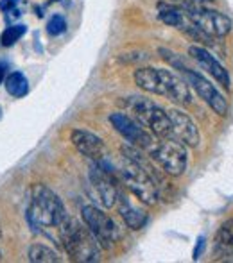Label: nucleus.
Instances as JSON below:
<instances>
[{"mask_svg":"<svg viewBox=\"0 0 233 263\" xmlns=\"http://www.w3.org/2000/svg\"><path fill=\"white\" fill-rule=\"evenodd\" d=\"M167 115H169V120H171V135H172V140L176 142L183 143L185 147H190V149H195L199 145V129L195 125V122L188 117L185 111L181 109H167Z\"/></svg>","mask_w":233,"mask_h":263,"instance_id":"obj_12","label":"nucleus"},{"mask_svg":"<svg viewBox=\"0 0 233 263\" xmlns=\"http://www.w3.org/2000/svg\"><path fill=\"white\" fill-rule=\"evenodd\" d=\"M6 90L13 97L22 99L29 93V81L22 72H13L6 77Z\"/></svg>","mask_w":233,"mask_h":263,"instance_id":"obj_17","label":"nucleus"},{"mask_svg":"<svg viewBox=\"0 0 233 263\" xmlns=\"http://www.w3.org/2000/svg\"><path fill=\"white\" fill-rule=\"evenodd\" d=\"M124 106L129 111V117H133L138 124H142L156 138H172L167 109L158 106L154 101L131 95L124 101Z\"/></svg>","mask_w":233,"mask_h":263,"instance_id":"obj_4","label":"nucleus"},{"mask_svg":"<svg viewBox=\"0 0 233 263\" xmlns=\"http://www.w3.org/2000/svg\"><path fill=\"white\" fill-rule=\"evenodd\" d=\"M0 118H2V107H0Z\"/></svg>","mask_w":233,"mask_h":263,"instance_id":"obj_25","label":"nucleus"},{"mask_svg":"<svg viewBox=\"0 0 233 263\" xmlns=\"http://www.w3.org/2000/svg\"><path fill=\"white\" fill-rule=\"evenodd\" d=\"M135 83L140 90L167 97L177 106H188L192 102V91L188 83L171 70L140 66L138 70H135Z\"/></svg>","mask_w":233,"mask_h":263,"instance_id":"obj_2","label":"nucleus"},{"mask_svg":"<svg viewBox=\"0 0 233 263\" xmlns=\"http://www.w3.org/2000/svg\"><path fill=\"white\" fill-rule=\"evenodd\" d=\"M16 4H18V0H0V9L7 13V11H13Z\"/></svg>","mask_w":233,"mask_h":263,"instance_id":"obj_22","label":"nucleus"},{"mask_svg":"<svg viewBox=\"0 0 233 263\" xmlns=\"http://www.w3.org/2000/svg\"><path fill=\"white\" fill-rule=\"evenodd\" d=\"M181 72H183L185 77H187L188 86H190L192 90L201 97V101L205 102V104L208 106L213 113H217L219 117H226L228 101L224 99V95L221 93V91L217 90V88L213 86L208 79H206L205 76H201V73L195 72V70L188 68V66H183Z\"/></svg>","mask_w":233,"mask_h":263,"instance_id":"obj_9","label":"nucleus"},{"mask_svg":"<svg viewBox=\"0 0 233 263\" xmlns=\"http://www.w3.org/2000/svg\"><path fill=\"white\" fill-rule=\"evenodd\" d=\"M25 34V25H11V27H6L0 36V43L4 47H11Z\"/></svg>","mask_w":233,"mask_h":263,"instance_id":"obj_19","label":"nucleus"},{"mask_svg":"<svg viewBox=\"0 0 233 263\" xmlns=\"http://www.w3.org/2000/svg\"><path fill=\"white\" fill-rule=\"evenodd\" d=\"M27 258H29V261H34V263H56V261H61V258H59V254L56 253V251H52L50 247L43 246V243H34V246L29 247Z\"/></svg>","mask_w":233,"mask_h":263,"instance_id":"obj_18","label":"nucleus"},{"mask_svg":"<svg viewBox=\"0 0 233 263\" xmlns=\"http://www.w3.org/2000/svg\"><path fill=\"white\" fill-rule=\"evenodd\" d=\"M120 181L142 204L156 206L160 202L162 195L156 183L140 163L124 158V163L120 166Z\"/></svg>","mask_w":233,"mask_h":263,"instance_id":"obj_5","label":"nucleus"},{"mask_svg":"<svg viewBox=\"0 0 233 263\" xmlns=\"http://www.w3.org/2000/svg\"><path fill=\"white\" fill-rule=\"evenodd\" d=\"M117 208H118V213H120L122 220L126 222L129 229L133 231H138L146 226L147 222V211L142 208L140 204H136L131 197H128L126 194L118 192L117 194V201H115Z\"/></svg>","mask_w":233,"mask_h":263,"instance_id":"obj_15","label":"nucleus"},{"mask_svg":"<svg viewBox=\"0 0 233 263\" xmlns=\"http://www.w3.org/2000/svg\"><path fill=\"white\" fill-rule=\"evenodd\" d=\"M188 54L190 58L208 73L210 77L217 81L224 90H230L231 88V77L228 73V70L224 68V65L216 58L210 50H206L203 45H190L188 47Z\"/></svg>","mask_w":233,"mask_h":263,"instance_id":"obj_13","label":"nucleus"},{"mask_svg":"<svg viewBox=\"0 0 233 263\" xmlns=\"http://www.w3.org/2000/svg\"><path fill=\"white\" fill-rule=\"evenodd\" d=\"M59 247H63L74 261L90 263L101 260V246L94 238L86 224H81L70 217L65 220L59 233Z\"/></svg>","mask_w":233,"mask_h":263,"instance_id":"obj_3","label":"nucleus"},{"mask_svg":"<svg viewBox=\"0 0 233 263\" xmlns=\"http://www.w3.org/2000/svg\"><path fill=\"white\" fill-rule=\"evenodd\" d=\"M88 179L92 183V188L97 194L99 201L104 208L115 206L118 186L115 184V176L110 172L108 166H104V161L94 163L92 161L90 170H88Z\"/></svg>","mask_w":233,"mask_h":263,"instance_id":"obj_11","label":"nucleus"},{"mask_svg":"<svg viewBox=\"0 0 233 263\" xmlns=\"http://www.w3.org/2000/svg\"><path fill=\"white\" fill-rule=\"evenodd\" d=\"M0 260H2V253H0Z\"/></svg>","mask_w":233,"mask_h":263,"instance_id":"obj_27","label":"nucleus"},{"mask_svg":"<svg viewBox=\"0 0 233 263\" xmlns=\"http://www.w3.org/2000/svg\"><path fill=\"white\" fill-rule=\"evenodd\" d=\"M183 11L188 20L208 38H224L233 29L231 18L223 14L221 11L208 9L203 6H187L183 7Z\"/></svg>","mask_w":233,"mask_h":263,"instance_id":"obj_7","label":"nucleus"},{"mask_svg":"<svg viewBox=\"0 0 233 263\" xmlns=\"http://www.w3.org/2000/svg\"><path fill=\"white\" fill-rule=\"evenodd\" d=\"M203 246H205V238H199L198 240V246H195V251H194V260H199V251H203Z\"/></svg>","mask_w":233,"mask_h":263,"instance_id":"obj_23","label":"nucleus"},{"mask_svg":"<svg viewBox=\"0 0 233 263\" xmlns=\"http://www.w3.org/2000/svg\"><path fill=\"white\" fill-rule=\"evenodd\" d=\"M68 218L63 201L45 184H34L27 206V222L32 231L42 233L59 246V233Z\"/></svg>","mask_w":233,"mask_h":263,"instance_id":"obj_1","label":"nucleus"},{"mask_svg":"<svg viewBox=\"0 0 233 263\" xmlns=\"http://www.w3.org/2000/svg\"><path fill=\"white\" fill-rule=\"evenodd\" d=\"M0 236H2V226H0Z\"/></svg>","mask_w":233,"mask_h":263,"instance_id":"obj_26","label":"nucleus"},{"mask_svg":"<svg viewBox=\"0 0 233 263\" xmlns=\"http://www.w3.org/2000/svg\"><path fill=\"white\" fill-rule=\"evenodd\" d=\"M230 260H231V261H233V258H230Z\"/></svg>","mask_w":233,"mask_h":263,"instance_id":"obj_28","label":"nucleus"},{"mask_svg":"<svg viewBox=\"0 0 233 263\" xmlns=\"http://www.w3.org/2000/svg\"><path fill=\"white\" fill-rule=\"evenodd\" d=\"M213 251L219 258L233 256V218L223 222L213 238Z\"/></svg>","mask_w":233,"mask_h":263,"instance_id":"obj_16","label":"nucleus"},{"mask_svg":"<svg viewBox=\"0 0 233 263\" xmlns=\"http://www.w3.org/2000/svg\"><path fill=\"white\" fill-rule=\"evenodd\" d=\"M4 79H6V65L0 63V84L4 83Z\"/></svg>","mask_w":233,"mask_h":263,"instance_id":"obj_24","label":"nucleus"},{"mask_svg":"<svg viewBox=\"0 0 233 263\" xmlns=\"http://www.w3.org/2000/svg\"><path fill=\"white\" fill-rule=\"evenodd\" d=\"M146 154L153 159L162 168V172L167 174V176L180 177V176H183L185 170H187V165H188L187 147L172 138H156V142L153 143V147H151Z\"/></svg>","mask_w":233,"mask_h":263,"instance_id":"obj_6","label":"nucleus"},{"mask_svg":"<svg viewBox=\"0 0 233 263\" xmlns=\"http://www.w3.org/2000/svg\"><path fill=\"white\" fill-rule=\"evenodd\" d=\"M66 31V20L61 14H54L49 22H47V32L50 36H61Z\"/></svg>","mask_w":233,"mask_h":263,"instance_id":"obj_20","label":"nucleus"},{"mask_svg":"<svg viewBox=\"0 0 233 263\" xmlns=\"http://www.w3.org/2000/svg\"><path fill=\"white\" fill-rule=\"evenodd\" d=\"M70 142L84 158H88L94 163L104 161L106 156H108V149H106L102 138H99L97 135L86 131V129H74L70 133Z\"/></svg>","mask_w":233,"mask_h":263,"instance_id":"obj_14","label":"nucleus"},{"mask_svg":"<svg viewBox=\"0 0 233 263\" xmlns=\"http://www.w3.org/2000/svg\"><path fill=\"white\" fill-rule=\"evenodd\" d=\"M83 220L101 249H112L118 238V228L112 217L95 206H84L81 210Z\"/></svg>","mask_w":233,"mask_h":263,"instance_id":"obj_8","label":"nucleus"},{"mask_svg":"<svg viewBox=\"0 0 233 263\" xmlns=\"http://www.w3.org/2000/svg\"><path fill=\"white\" fill-rule=\"evenodd\" d=\"M172 2L181 7H187V6H203V4L212 2V0H172Z\"/></svg>","mask_w":233,"mask_h":263,"instance_id":"obj_21","label":"nucleus"},{"mask_svg":"<svg viewBox=\"0 0 233 263\" xmlns=\"http://www.w3.org/2000/svg\"><path fill=\"white\" fill-rule=\"evenodd\" d=\"M110 122H112V125L115 127L117 133H120L131 145L142 149L144 153H147V151L153 147V143L156 142V136L147 131L142 124H138V122L133 117H129V115L112 113L110 115Z\"/></svg>","mask_w":233,"mask_h":263,"instance_id":"obj_10","label":"nucleus"}]
</instances>
